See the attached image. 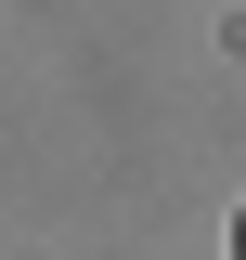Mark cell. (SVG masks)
<instances>
[{"mask_svg":"<svg viewBox=\"0 0 246 260\" xmlns=\"http://www.w3.org/2000/svg\"><path fill=\"white\" fill-rule=\"evenodd\" d=\"M233 260H246V221H233Z\"/></svg>","mask_w":246,"mask_h":260,"instance_id":"1","label":"cell"}]
</instances>
